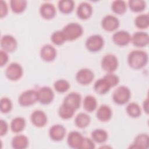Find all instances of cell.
I'll use <instances>...</instances> for the list:
<instances>
[{
  "instance_id": "41",
  "label": "cell",
  "mask_w": 149,
  "mask_h": 149,
  "mask_svg": "<svg viewBox=\"0 0 149 149\" xmlns=\"http://www.w3.org/2000/svg\"><path fill=\"white\" fill-rule=\"evenodd\" d=\"M8 12V8L7 3L5 1L1 0L0 1V17L1 18H3L5 17Z\"/></svg>"
},
{
  "instance_id": "6",
  "label": "cell",
  "mask_w": 149,
  "mask_h": 149,
  "mask_svg": "<svg viewBox=\"0 0 149 149\" xmlns=\"http://www.w3.org/2000/svg\"><path fill=\"white\" fill-rule=\"evenodd\" d=\"M118 66V61L116 56L113 54H108L102 58L101 67L102 69L108 73H113Z\"/></svg>"
},
{
  "instance_id": "18",
  "label": "cell",
  "mask_w": 149,
  "mask_h": 149,
  "mask_svg": "<svg viewBox=\"0 0 149 149\" xmlns=\"http://www.w3.org/2000/svg\"><path fill=\"white\" fill-rule=\"evenodd\" d=\"M56 10L55 6L49 2L42 3L40 8V15L45 19H53L56 15Z\"/></svg>"
},
{
  "instance_id": "30",
  "label": "cell",
  "mask_w": 149,
  "mask_h": 149,
  "mask_svg": "<svg viewBox=\"0 0 149 149\" xmlns=\"http://www.w3.org/2000/svg\"><path fill=\"white\" fill-rule=\"evenodd\" d=\"M74 111V109L64 103H62L58 109V114L61 118L63 119H69L73 116Z\"/></svg>"
},
{
  "instance_id": "2",
  "label": "cell",
  "mask_w": 149,
  "mask_h": 149,
  "mask_svg": "<svg viewBox=\"0 0 149 149\" xmlns=\"http://www.w3.org/2000/svg\"><path fill=\"white\" fill-rule=\"evenodd\" d=\"M62 31L66 41H73L83 34V29L77 23H70L63 28Z\"/></svg>"
},
{
  "instance_id": "12",
  "label": "cell",
  "mask_w": 149,
  "mask_h": 149,
  "mask_svg": "<svg viewBox=\"0 0 149 149\" xmlns=\"http://www.w3.org/2000/svg\"><path fill=\"white\" fill-rule=\"evenodd\" d=\"M101 25L105 30L113 31L119 26V20L116 17L111 15H108L102 19Z\"/></svg>"
},
{
  "instance_id": "9",
  "label": "cell",
  "mask_w": 149,
  "mask_h": 149,
  "mask_svg": "<svg viewBox=\"0 0 149 149\" xmlns=\"http://www.w3.org/2000/svg\"><path fill=\"white\" fill-rule=\"evenodd\" d=\"M94 78L93 71L87 68L79 70L76 74V81L81 85H87L91 83Z\"/></svg>"
},
{
  "instance_id": "28",
  "label": "cell",
  "mask_w": 149,
  "mask_h": 149,
  "mask_svg": "<svg viewBox=\"0 0 149 149\" xmlns=\"http://www.w3.org/2000/svg\"><path fill=\"white\" fill-rule=\"evenodd\" d=\"M58 9L64 14L71 13L74 8V2L72 0H62L58 2Z\"/></svg>"
},
{
  "instance_id": "37",
  "label": "cell",
  "mask_w": 149,
  "mask_h": 149,
  "mask_svg": "<svg viewBox=\"0 0 149 149\" xmlns=\"http://www.w3.org/2000/svg\"><path fill=\"white\" fill-rule=\"evenodd\" d=\"M51 40L52 43L56 45H62L66 41L62 30L54 32L51 36Z\"/></svg>"
},
{
  "instance_id": "1",
  "label": "cell",
  "mask_w": 149,
  "mask_h": 149,
  "mask_svg": "<svg viewBox=\"0 0 149 149\" xmlns=\"http://www.w3.org/2000/svg\"><path fill=\"white\" fill-rule=\"evenodd\" d=\"M148 60V54L141 50H133L127 56V63L130 67L134 69H140L144 67Z\"/></svg>"
},
{
  "instance_id": "3",
  "label": "cell",
  "mask_w": 149,
  "mask_h": 149,
  "mask_svg": "<svg viewBox=\"0 0 149 149\" xmlns=\"http://www.w3.org/2000/svg\"><path fill=\"white\" fill-rule=\"evenodd\" d=\"M131 96V92L129 88L125 86L118 87L113 93V101L118 105H123L127 103Z\"/></svg>"
},
{
  "instance_id": "44",
  "label": "cell",
  "mask_w": 149,
  "mask_h": 149,
  "mask_svg": "<svg viewBox=\"0 0 149 149\" xmlns=\"http://www.w3.org/2000/svg\"><path fill=\"white\" fill-rule=\"evenodd\" d=\"M143 109L144 110V111L146 112V113H148V98H146V100L144 101L143 102Z\"/></svg>"
},
{
  "instance_id": "38",
  "label": "cell",
  "mask_w": 149,
  "mask_h": 149,
  "mask_svg": "<svg viewBox=\"0 0 149 149\" xmlns=\"http://www.w3.org/2000/svg\"><path fill=\"white\" fill-rule=\"evenodd\" d=\"M12 108L11 100L8 97H3L0 101V111L3 113L9 112Z\"/></svg>"
},
{
  "instance_id": "16",
  "label": "cell",
  "mask_w": 149,
  "mask_h": 149,
  "mask_svg": "<svg viewBox=\"0 0 149 149\" xmlns=\"http://www.w3.org/2000/svg\"><path fill=\"white\" fill-rule=\"evenodd\" d=\"M40 56L45 62H51L56 56V49L49 44L44 45L40 49Z\"/></svg>"
},
{
  "instance_id": "36",
  "label": "cell",
  "mask_w": 149,
  "mask_h": 149,
  "mask_svg": "<svg viewBox=\"0 0 149 149\" xmlns=\"http://www.w3.org/2000/svg\"><path fill=\"white\" fill-rule=\"evenodd\" d=\"M54 87L57 92L63 93L66 92L69 90L70 84L65 79H59L54 83Z\"/></svg>"
},
{
  "instance_id": "42",
  "label": "cell",
  "mask_w": 149,
  "mask_h": 149,
  "mask_svg": "<svg viewBox=\"0 0 149 149\" xmlns=\"http://www.w3.org/2000/svg\"><path fill=\"white\" fill-rule=\"evenodd\" d=\"M9 59L8 52L1 49L0 51V66L2 67L6 64Z\"/></svg>"
},
{
  "instance_id": "32",
  "label": "cell",
  "mask_w": 149,
  "mask_h": 149,
  "mask_svg": "<svg viewBox=\"0 0 149 149\" xmlns=\"http://www.w3.org/2000/svg\"><path fill=\"white\" fill-rule=\"evenodd\" d=\"M126 112L132 118H138L141 115V109L140 107L136 102H130L126 107Z\"/></svg>"
},
{
  "instance_id": "14",
  "label": "cell",
  "mask_w": 149,
  "mask_h": 149,
  "mask_svg": "<svg viewBox=\"0 0 149 149\" xmlns=\"http://www.w3.org/2000/svg\"><path fill=\"white\" fill-rule=\"evenodd\" d=\"M31 123L37 127H44L47 123V116L41 110H36L30 116Z\"/></svg>"
},
{
  "instance_id": "11",
  "label": "cell",
  "mask_w": 149,
  "mask_h": 149,
  "mask_svg": "<svg viewBox=\"0 0 149 149\" xmlns=\"http://www.w3.org/2000/svg\"><path fill=\"white\" fill-rule=\"evenodd\" d=\"M133 45L137 47H144L149 42V36L148 33L143 31L136 32L131 36V41Z\"/></svg>"
},
{
  "instance_id": "31",
  "label": "cell",
  "mask_w": 149,
  "mask_h": 149,
  "mask_svg": "<svg viewBox=\"0 0 149 149\" xmlns=\"http://www.w3.org/2000/svg\"><path fill=\"white\" fill-rule=\"evenodd\" d=\"M97 106V102L95 98L92 95H88L85 97L83 100V108L89 112L94 111Z\"/></svg>"
},
{
  "instance_id": "10",
  "label": "cell",
  "mask_w": 149,
  "mask_h": 149,
  "mask_svg": "<svg viewBox=\"0 0 149 149\" xmlns=\"http://www.w3.org/2000/svg\"><path fill=\"white\" fill-rule=\"evenodd\" d=\"M0 43L2 49L8 53L15 51L17 46L16 38L13 36L9 34L3 36L1 37Z\"/></svg>"
},
{
  "instance_id": "40",
  "label": "cell",
  "mask_w": 149,
  "mask_h": 149,
  "mask_svg": "<svg viewBox=\"0 0 149 149\" xmlns=\"http://www.w3.org/2000/svg\"><path fill=\"white\" fill-rule=\"evenodd\" d=\"M95 148L94 141L88 137H83L80 149H93Z\"/></svg>"
},
{
  "instance_id": "35",
  "label": "cell",
  "mask_w": 149,
  "mask_h": 149,
  "mask_svg": "<svg viewBox=\"0 0 149 149\" xmlns=\"http://www.w3.org/2000/svg\"><path fill=\"white\" fill-rule=\"evenodd\" d=\"M128 5L132 11L140 12L146 8V3L143 0H130L128 1Z\"/></svg>"
},
{
  "instance_id": "5",
  "label": "cell",
  "mask_w": 149,
  "mask_h": 149,
  "mask_svg": "<svg viewBox=\"0 0 149 149\" xmlns=\"http://www.w3.org/2000/svg\"><path fill=\"white\" fill-rule=\"evenodd\" d=\"M38 101L37 91L34 90H28L23 92L19 97L18 102L21 106L29 107Z\"/></svg>"
},
{
  "instance_id": "23",
  "label": "cell",
  "mask_w": 149,
  "mask_h": 149,
  "mask_svg": "<svg viewBox=\"0 0 149 149\" xmlns=\"http://www.w3.org/2000/svg\"><path fill=\"white\" fill-rule=\"evenodd\" d=\"M12 146L15 149H24L29 146V139L23 134L16 135L12 140Z\"/></svg>"
},
{
  "instance_id": "25",
  "label": "cell",
  "mask_w": 149,
  "mask_h": 149,
  "mask_svg": "<svg viewBox=\"0 0 149 149\" xmlns=\"http://www.w3.org/2000/svg\"><path fill=\"white\" fill-rule=\"evenodd\" d=\"M91 121L90 117L86 113L81 112L77 115L74 119L76 126L80 129H84L87 127Z\"/></svg>"
},
{
  "instance_id": "4",
  "label": "cell",
  "mask_w": 149,
  "mask_h": 149,
  "mask_svg": "<svg viewBox=\"0 0 149 149\" xmlns=\"http://www.w3.org/2000/svg\"><path fill=\"white\" fill-rule=\"evenodd\" d=\"M104 45V38L99 34H94L90 36L87 38L85 43L86 48L92 52L100 51L103 48Z\"/></svg>"
},
{
  "instance_id": "17",
  "label": "cell",
  "mask_w": 149,
  "mask_h": 149,
  "mask_svg": "<svg viewBox=\"0 0 149 149\" xmlns=\"http://www.w3.org/2000/svg\"><path fill=\"white\" fill-rule=\"evenodd\" d=\"M81 100V97L80 94L75 92H72L65 97L63 103L69 106L76 111L80 106Z\"/></svg>"
},
{
  "instance_id": "39",
  "label": "cell",
  "mask_w": 149,
  "mask_h": 149,
  "mask_svg": "<svg viewBox=\"0 0 149 149\" xmlns=\"http://www.w3.org/2000/svg\"><path fill=\"white\" fill-rule=\"evenodd\" d=\"M103 77L108 81L111 87L116 86L119 82V77L113 73H108Z\"/></svg>"
},
{
  "instance_id": "26",
  "label": "cell",
  "mask_w": 149,
  "mask_h": 149,
  "mask_svg": "<svg viewBox=\"0 0 149 149\" xmlns=\"http://www.w3.org/2000/svg\"><path fill=\"white\" fill-rule=\"evenodd\" d=\"M10 126L12 132L16 133H19L24 129L26 126V120L22 117H16L12 120Z\"/></svg>"
},
{
  "instance_id": "22",
  "label": "cell",
  "mask_w": 149,
  "mask_h": 149,
  "mask_svg": "<svg viewBox=\"0 0 149 149\" xmlns=\"http://www.w3.org/2000/svg\"><path fill=\"white\" fill-rule=\"evenodd\" d=\"M112 112L111 108L107 105H101L96 113L97 119L101 122H107L112 117Z\"/></svg>"
},
{
  "instance_id": "13",
  "label": "cell",
  "mask_w": 149,
  "mask_h": 149,
  "mask_svg": "<svg viewBox=\"0 0 149 149\" xmlns=\"http://www.w3.org/2000/svg\"><path fill=\"white\" fill-rule=\"evenodd\" d=\"M112 41L117 45L125 46L130 42L131 36L129 33L126 31H118L113 34Z\"/></svg>"
},
{
  "instance_id": "7",
  "label": "cell",
  "mask_w": 149,
  "mask_h": 149,
  "mask_svg": "<svg viewBox=\"0 0 149 149\" xmlns=\"http://www.w3.org/2000/svg\"><path fill=\"white\" fill-rule=\"evenodd\" d=\"M23 74L22 66L16 62L10 63L6 69L5 74L6 77L12 81H16L20 79Z\"/></svg>"
},
{
  "instance_id": "15",
  "label": "cell",
  "mask_w": 149,
  "mask_h": 149,
  "mask_svg": "<svg viewBox=\"0 0 149 149\" xmlns=\"http://www.w3.org/2000/svg\"><path fill=\"white\" fill-rule=\"evenodd\" d=\"M66 134V129L63 126L56 124L51 126L49 130L50 138L55 141L62 140Z\"/></svg>"
},
{
  "instance_id": "27",
  "label": "cell",
  "mask_w": 149,
  "mask_h": 149,
  "mask_svg": "<svg viewBox=\"0 0 149 149\" xmlns=\"http://www.w3.org/2000/svg\"><path fill=\"white\" fill-rule=\"evenodd\" d=\"M108 133L104 129H97L91 132L92 140L98 143H103L108 139Z\"/></svg>"
},
{
  "instance_id": "20",
  "label": "cell",
  "mask_w": 149,
  "mask_h": 149,
  "mask_svg": "<svg viewBox=\"0 0 149 149\" xmlns=\"http://www.w3.org/2000/svg\"><path fill=\"white\" fill-rule=\"evenodd\" d=\"M83 139V137L80 132L77 131H72L68 136L67 143L70 147L79 149Z\"/></svg>"
},
{
  "instance_id": "33",
  "label": "cell",
  "mask_w": 149,
  "mask_h": 149,
  "mask_svg": "<svg viewBox=\"0 0 149 149\" xmlns=\"http://www.w3.org/2000/svg\"><path fill=\"white\" fill-rule=\"evenodd\" d=\"M112 11L118 15H123L126 12L127 5L124 1L116 0L113 1L111 5Z\"/></svg>"
},
{
  "instance_id": "24",
  "label": "cell",
  "mask_w": 149,
  "mask_h": 149,
  "mask_svg": "<svg viewBox=\"0 0 149 149\" xmlns=\"http://www.w3.org/2000/svg\"><path fill=\"white\" fill-rule=\"evenodd\" d=\"M111 87L109 84L104 77L98 79L94 84L95 91L99 94H105L107 93Z\"/></svg>"
},
{
  "instance_id": "34",
  "label": "cell",
  "mask_w": 149,
  "mask_h": 149,
  "mask_svg": "<svg viewBox=\"0 0 149 149\" xmlns=\"http://www.w3.org/2000/svg\"><path fill=\"white\" fill-rule=\"evenodd\" d=\"M136 26L140 29H147L149 26V16L148 14L139 15L134 20Z\"/></svg>"
},
{
  "instance_id": "43",
  "label": "cell",
  "mask_w": 149,
  "mask_h": 149,
  "mask_svg": "<svg viewBox=\"0 0 149 149\" xmlns=\"http://www.w3.org/2000/svg\"><path fill=\"white\" fill-rule=\"evenodd\" d=\"M8 130V125L7 122L2 119L0 120V135L3 136L5 135Z\"/></svg>"
},
{
  "instance_id": "8",
  "label": "cell",
  "mask_w": 149,
  "mask_h": 149,
  "mask_svg": "<svg viewBox=\"0 0 149 149\" xmlns=\"http://www.w3.org/2000/svg\"><path fill=\"white\" fill-rule=\"evenodd\" d=\"M37 91L38 101L44 105L50 104L54 100V93L49 87L44 86L40 88Z\"/></svg>"
},
{
  "instance_id": "29",
  "label": "cell",
  "mask_w": 149,
  "mask_h": 149,
  "mask_svg": "<svg viewBox=\"0 0 149 149\" xmlns=\"http://www.w3.org/2000/svg\"><path fill=\"white\" fill-rule=\"evenodd\" d=\"M10 6L13 12L20 13L24 12L27 7V1L25 0H11Z\"/></svg>"
},
{
  "instance_id": "21",
  "label": "cell",
  "mask_w": 149,
  "mask_h": 149,
  "mask_svg": "<svg viewBox=\"0 0 149 149\" xmlns=\"http://www.w3.org/2000/svg\"><path fill=\"white\" fill-rule=\"evenodd\" d=\"M148 136L146 133H141L138 134L134 140L133 143L130 146L132 148L145 149L148 147Z\"/></svg>"
},
{
  "instance_id": "19",
  "label": "cell",
  "mask_w": 149,
  "mask_h": 149,
  "mask_svg": "<svg viewBox=\"0 0 149 149\" xmlns=\"http://www.w3.org/2000/svg\"><path fill=\"white\" fill-rule=\"evenodd\" d=\"M93 13L91 5L86 2H81L77 7L76 14L79 18L82 20H86L90 18Z\"/></svg>"
}]
</instances>
